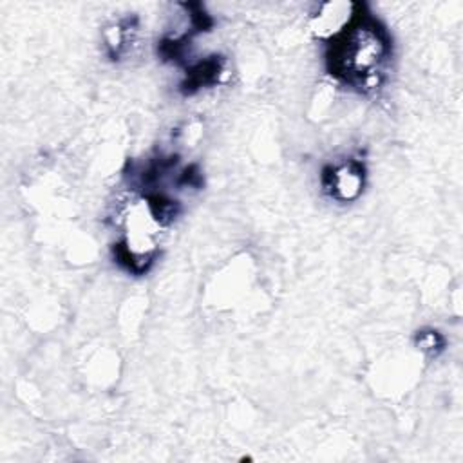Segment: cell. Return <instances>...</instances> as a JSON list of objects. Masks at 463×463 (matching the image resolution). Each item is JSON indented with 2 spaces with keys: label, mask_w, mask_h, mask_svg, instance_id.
I'll use <instances>...</instances> for the list:
<instances>
[{
  "label": "cell",
  "mask_w": 463,
  "mask_h": 463,
  "mask_svg": "<svg viewBox=\"0 0 463 463\" xmlns=\"http://www.w3.org/2000/svg\"><path fill=\"white\" fill-rule=\"evenodd\" d=\"M329 42L327 67L331 74L360 89H374L380 83L391 45L385 29L376 20L358 13Z\"/></svg>",
  "instance_id": "1"
},
{
  "label": "cell",
  "mask_w": 463,
  "mask_h": 463,
  "mask_svg": "<svg viewBox=\"0 0 463 463\" xmlns=\"http://www.w3.org/2000/svg\"><path fill=\"white\" fill-rule=\"evenodd\" d=\"M360 5L358 4H345V2H331L324 4L317 16L313 18V33L322 40H333L338 36L351 20L358 14Z\"/></svg>",
  "instance_id": "2"
},
{
  "label": "cell",
  "mask_w": 463,
  "mask_h": 463,
  "mask_svg": "<svg viewBox=\"0 0 463 463\" xmlns=\"http://www.w3.org/2000/svg\"><path fill=\"white\" fill-rule=\"evenodd\" d=\"M327 188L342 201H351L360 194L362 188V168L360 165L347 161L331 170L327 175Z\"/></svg>",
  "instance_id": "3"
}]
</instances>
